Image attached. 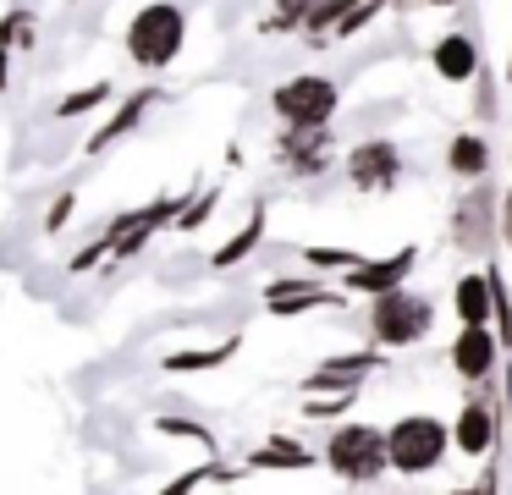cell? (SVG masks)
<instances>
[{
    "mask_svg": "<svg viewBox=\"0 0 512 495\" xmlns=\"http://www.w3.org/2000/svg\"><path fill=\"white\" fill-rule=\"evenodd\" d=\"M182 39H188V17H182L177 6H166V0L144 6V11L133 17V28H127V50H133L138 66H166V61H177Z\"/></svg>",
    "mask_w": 512,
    "mask_h": 495,
    "instance_id": "6da1fadb",
    "label": "cell"
},
{
    "mask_svg": "<svg viewBox=\"0 0 512 495\" xmlns=\"http://www.w3.org/2000/svg\"><path fill=\"white\" fill-rule=\"evenodd\" d=\"M446 451V424L430 413H413V418H397L386 429V462L397 473H430Z\"/></svg>",
    "mask_w": 512,
    "mask_h": 495,
    "instance_id": "7a4b0ae2",
    "label": "cell"
},
{
    "mask_svg": "<svg viewBox=\"0 0 512 495\" xmlns=\"http://www.w3.org/2000/svg\"><path fill=\"white\" fill-rule=\"evenodd\" d=\"M325 462H331L342 479L369 484V479H380V473L391 468V462H386V435L369 429V424H342L331 435V446H325Z\"/></svg>",
    "mask_w": 512,
    "mask_h": 495,
    "instance_id": "3957f363",
    "label": "cell"
},
{
    "mask_svg": "<svg viewBox=\"0 0 512 495\" xmlns=\"http://www.w3.org/2000/svg\"><path fill=\"white\" fill-rule=\"evenodd\" d=\"M369 330H375V341H386V347H413L419 336H430V303H424L419 292H380L375 308H369Z\"/></svg>",
    "mask_w": 512,
    "mask_h": 495,
    "instance_id": "277c9868",
    "label": "cell"
},
{
    "mask_svg": "<svg viewBox=\"0 0 512 495\" xmlns=\"http://www.w3.org/2000/svg\"><path fill=\"white\" fill-rule=\"evenodd\" d=\"M336 83L331 77H292V83H281L276 94H270V105H276V116L287 121V127L309 132V127H325V121L336 116Z\"/></svg>",
    "mask_w": 512,
    "mask_h": 495,
    "instance_id": "5b68a950",
    "label": "cell"
},
{
    "mask_svg": "<svg viewBox=\"0 0 512 495\" xmlns=\"http://www.w3.org/2000/svg\"><path fill=\"white\" fill-rule=\"evenodd\" d=\"M347 176H353V187H364V193H386V187H397L402 160H397L391 143H358L353 160H347Z\"/></svg>",
    "mask_w": 512,
    "mask_h": 495,
    "instance_id": "8992f818",
    "label": "cell"
},
{
    "mask_svg": "<svg viewBox=\"0 0 512 495\" xmlns=\"http://www.w3.org/2000/svg\"><path fill=\"white\" fill-rule=\"evenodd\" d=\"M490 363H496V336L485 325H463V336L452 341V369L468 380H485Z\"/></svg>",
    "mask_w": 512,
    "mask_h": 495,
    "instance_id": "52a82bcc",
    "label": "cell"
},
{
    "mask_svg": "<svg viewBox=\"0 0 512 495\" xmlns=\"http://www.w3.org/2000/svg\"><path fill=\"white\" fill-rule=\"evenodd\" d=\"M276 154L292 171H325V127H309V132L287 127V138L276 143Z\"/></svg>",
    "mask_w": 512,
    "mask_h": 495,
    "instance_id": "ba28073f",
    "label": "cell"
},
{
    "mask_svg": "<svg viewBox=\"0 0 512 495\" xmlns=\"http://www.w3.org/2000/svg\"><path fill=\"white\" fill-rule=\"evenodd\" d=\"M474 66H479V50H474L468 33H446V39L435 44V72H441L446 83H468Z\"/></svg>",
    "mask_w": 512,
    "mask_h": 495,
    "instance_id": "9c48e42d",
    "label": "cell"
},
{
    "mask_svg": "<svg viewBox=\"0 0 512 495\" xmlns=\"http://www.w3.org/2000/svg\"><path fill=\"white\" fill-rule=\"evenodd\" d=\"M490 435H496V418H490V407H463V418H457V446L468 451V457H479V451L490 446Z\"/></svg>",
    "mask_w": 512,
    "mask_h": 495,
    "instance_id": "30bf717a",
    "label": "cell"
},
{
    "mask_svg": "<svg viewBox=\"0 0 512 495\" xmlns=\"http://www.w3.org/2000/svg\"><path fill=\"white\" fill-rule=\"evenodd\" d=\"M408 264H413V253H402V259H386V264H375V270H358V275H347V286L353 292H397V281L408 275Z\"/></svg>",
    "mask_w": 512,
    "mask_h": 495,
    "instance_id": "8fae6325",
    "label": "cell"
},
{
    "mask_svg": "<svg viewBox=\"0 0 512 495\" xmlns=\"http://www.w3.org/2000/svg\"><path fill=\"white\" fill-rule=\"evenodd\" d=\"M452 303H457V314H463V325H485V314H490V286H485V275H463Z\"/></svg>",
    "mask_w": 512,
    "mask_h": 495,
    "instance_id": "7c38bea8",
    "label": "cell"
},
{
    "mask_svg": "<svg viewBox=\"0 0 512 495\" xmlns=\"http://www.w3.org/2000/svg\"><path fill=\"white\" fill-rule=\"evenodd\" d=\"M452 171H457V176H485V171H490V149H485V138H474V132L452 138Z\"/></svg>",
    "mask_w": 512,
    "mask_h": 495,
    "instance_id": "4fadbf2b",
    "label": "cell"
},
{
    "mask_svg": "<svg viewBox=\"0 0 512 495\" xmlns=\"http://www.w3.org/2000/svg\"><path fill=\"white\" fill-rule=\"evenodd\" d=\"M479 204H485V198H463V209H457V242H463L468 253L485 248V231H490V215H479Z\"/></svg>",
    "mask_w": 512,
    "mask_h": 495,
    "instance_id": "5bb4252c",
    "label": "cell"
},
{
    "mask_svg": "<svg viewBox=\"0 0 512 495\" xmlns=\"http://www.w3.org/2000/svg\"><path fill=\"white\" fill-rule=\"evenodd\" d=\"M254 242H259V220H248V231L232 242V248L215 253V264H237V259H248V253H254Z\"/></svg>",
    "mask_w": 512,
    "mask_h": 495,
    "instance_id": "9a60e30c",
    "label": "cell"
},
{
    "mask_svg": "<svg viewBox=\"0 0 512 495\" xmlns=\"http://www.w3.org/2000/svg\"><path fill=\"white\" fill-rule=\"evenodd\" d=\"M254 462H303V451H298V446H287V440H276V446H265Z\"/></svg>",
    "mask_w": 512,
    "mask_h": 495,
    "instance_id": "2e32d148",
    "label": "cell"
},
{
    "mask_svg": "<svg viewBox=\"0 0 512 495\" xmlns=\"http://www.w3.org/2000/svg\"><path fill=\"white\" fill-rule=\"evenodd\" d=\"M100 94L105 88H89V94H72L67 105H61V116H78V110H89V105H100Z\"/></svg>",
    "mask_w": 512,
    "mask_h": 495,
    "instance_id": "e0dca14e",
    "label": "cell"
},
{
    "mask_svg": "<svg viewBox=\"0 0 512 495\" xmlns=\"http://www.w3.org/2000/svg\"><path fill=\"white\" fill-rule=\"evenodd\" d=\"M501 231H507V242H512V193L501 198Z\"/></svg>",
    "mask_w": 512,
    "mask_h": 495,
    "instance_id": "ac0fdd59",
    "label": "cell"
},
{
    "mask_svg": "<svg viewBox=\"0 0 512 495\" xmlns=\"http://www.w3.org/2000/svg\"><path fill=\"white\" fill-rule=\"evenodd\" d=\"M457 495H485V490H457Z\"/></svg>",
    "mask_w": 512,
    "mask_h": 495,
    "instance_id": "d6986e66",
    "label": "cell"
},
{
    "mask_svg": "<svg viewBox=\"0 0 512 495\" xmlns=\"http://www.w3.org/2000/svg\"><path fill=\"white\" fill-rule=\"evenodd\" d=\"M435 6H452V0H435Z\"/></svg>",
    "mask_w": 512,
    "mask_h": 495,
    "instance_id": "ffe728a7",
    "label": "cell"
}]
</instances>
